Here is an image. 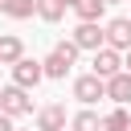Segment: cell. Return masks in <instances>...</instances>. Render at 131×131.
<instances>
[{"instance_id":"obj_20","label":"cell","mask_w":131,"mask_h":131,"mask_svg":"<svg viewBox=\"0 0 131 131\" xmlns=\"http://www.w3.org/2000/svg\"><path fill=\"white\" fill-rule=\"evenodd\" d=\"M102 4H119V0H102Z\"/></svg>"},{"instance_id":"obj_6","label":"cell","mask_w":131,"mask_h":131,"mask_svg":"<svg viewBox=\"0 0 131 131\" xmlns=\"http://www.w3.org/2000/svg\"><path fill=\"white\" fill-rule=\"evenodd\" d=\"M70 45L82 53V49H90V53H98L102 49V25H78L74 33H70Z\"/></svg>"},{"instance_id":"obj_15","label":"cell","mask_w":131,"mask_h":131,"mask_svg":"<svg viewBox=\"0 0 131 131\" xmlns=\"http://www.w3.org/2000/svg\"><path fill=\"white\" fill-rule=\"evenodd\" d=\"M70 131H102V123H98L94 111H78V115L70 119Z\"/></svg>"},{"instance_id":"obj_1","label":"cell","mask_w":131,"mask_h":131,"mask_svg":"<svg viewBox=\"0 0 131 131\" xmlns=\"http://www.w3.org/2000/svg\"><path fill=\"white\" fill-rule=\"evenodd\" d=\"M74 61H78V49H74L70 41H57V45L49 49V57L41 61V74H45V78H66Z\"/></svg>"},{"instance_id":"obj_16","label":"cell","mask_w":131,"mask_h":131,"mask_svg":"<svg viewBox=\"0 0 131 131\" xmlns=\"http://www.w3.org/2000/svg\"><path fill=\"white\" fill-rule=\"evenodd\" d=\"M0 131H16V123H12V119H4V115H0Z\"/></svg>"},{"instance_id":"obj_18","label":"cell","mask_w":131,"mask_h":131,"mask_svg":"<svg viewBox=\"0 0 131 131\" xmlns=\"http://www.w3.org/2000/svg\"><path fill=\"white\" fill-rule=\"evenodd\" d=\"M74 4H78V0H66V8H74Z\"/></svg>"},{"instance_id":"obj_11","label":"cell","mask_w":131,"mask_h":131,"mask_svg":"<svg viewBox=\"0 0 131 131\" xmlns=\"http://www.w3.org/2000/svg\"><path fill=\"white\" fill-rule=\"evenodd\" d=\"M74 12H78V25H98L102 12H106V4H102V0H78Z\"/></svg>"},{"instance_id":"obj_22","label":"cell","mask_w":131,"mask_h":131,"mask_svg":"<svg viewBox=\"0 0 131 131\" xmlns=\"http://www.w3.org/2000/svg\"><path fill=\"white\" fill-rule=\"evenodd\" d=\"M16 131H20V127H16Z\"/></svg>"},{"instance_id":"obj_13","label":"cell","mask_w":131,"mask_h":131,"mask_svg":"<svg viewBox=\"0 0 131 131\" xmlns=\"http://www.w3.org/2000/svg\"><path fill=\"white\" fill-rule=\"evenodd\" d=\"M33 16H41L45 25H57L66 16V0H37V12Z\"/></svg>"},{"instance_id":"obj_5","label":"cell","mask_w":131,"mask_h":131,"mask_svg":"<svg viewBox=\"0 0 131 131\" xmlns=\"http://www.w3.org/2000/svg\"><path fill=\"white\" fill-rule=\"evenodd\" d=\"M90 66H94L90 74H94L98 82H106V78L123 74V53H115V49H106V45H102V49L94 53V61H90Z\"/></svg>"},{"instance_id":"obj_3","label":"cell","mask_w":131,"mask_h":131,"mask_svg":"<svg viewBox=\"0 0 131 131\" xmlns=\"http://www.w3.org/2000/svg\"><path fill=\"white\" fill-rule=\"evenodd\" d=\"M102 45L115 49V53H127V49H131V20H127V16L106 20V25H102Z\"/></svg>"},{"instance_id":"obj_10","label":"cell","mask_w":131,"mask_h":131,"mask_svg":"<svg viewBox=\"0 0 131 131\" xmlns=\"http://www.w3.org/2000/svg\"><path fill=\"white\" fill-rule=\"evenodd\" d=\"M20 57H25V41L16 33H4L0 37V66H16Z\"/></svg>"},{"instance_id":"obj_12","label":"cell","mask_w":131,"mask_h":131,"mask_svg":"<svg viewBox=\"0 0 131 131\" xmlns=\"http://www.w3.org/2000/svg\"><path fill=\"white\" fill-rule=\"evenodd\" d=\"M98 123H102V131H131V115H127V106H115V111H106Z\"/></svg>"},{"instance_id":"obj_19","label":"cell","mask_w":131,"mask_h":131,"mask_svg":"<svg viewBox=\"0 0 131 131\" xmlns=\"http://www.w3.org/2000/svg\"><path fill=\"white\" fill-rule=\"evenodd\" d=\"M4 4H8V0H0V12H4Z\"/></svg>"},{"instance_id":"obj_17","label":"cell","mask_w":131,"mask_h":131,"mask_svg":"<svg viewBox=\"0 0 131 131\" xmlns=\"http://www.w3.org/2000/svg\"><path fill=\"white\" fill-rule=\"evenodd\" d=\"M123 74H131V49L123 53Z\"/></svg>"},{"instance_id":"obj_2","label":"cell","mask_w":131,"mask_h":131,"mask_svg":"<svg viewBox=\"0 0 131 131\" xmlns=\"http://www.w3.org/2000/svg\"><path fill=\"white\" fill-rule=\"evenodd\" d=\"M0 115L16 123V119L33 115V98H29L25 90H16V86H4V90H0Z\"/></svg>"},{"instance_id":"obj_8","label":"cell","mask_w":131,"mask_h":131,"mask_svg":"<svg viewBox=\"0 0 131 131\" xmlns=\"http://www.w3.org/2000/svg\"><path fill=\"white\" fill-rule=\"evenodd\" d=\"M102 94H106L115 106H127V102H131V74H115V78H106V82H102Z\"/></svg>"},{"instance_id":"obj_7","label":"cell","mask_w":131,"mask_h":131,"mask_svg":"<svg viewBox=\"0 0 131 131\" xmlns=\"http://www.w3.org/2000/svg\"><path fill=\"white\" fill-rule=\"evenodd\" d=\"M74 98L90 111V106H94L98 98H106V94H102V82H98L94 74H82V78H74Z\"/></svg>"},{"instance_id":"obj_4","label":"cell","mask_w":131,"mask_h":131,"mask_svg":"<svg viewBox=\"0 0 131 131\" xmlns=\"http://www.w3.org/2000/svg\"><path fill=\"white\" fill-rule=\"evenodd\" d=\"M8 70H12V86H16V90H25V94H29V90L45 78L37 57H20V61H16V66H8Z\"/></svg>"},{"instance_id":"obj_21","label":"cell","mask_w":131,"mask_h":131,"mask_svg":"<svg viewBox=\"0 0 131 131\" xmlns=\"http://www.w3.org/2000/svg\"><path fill=\"white\" fill-rule=\"evenodd\" d=\"M127 20H131V16H127Z\"/></svg>"},{"instance_id":"obj_9","label":"cell","mask_w":131,"mask_h":131,"mask_svg":"<svg viewBox=\"0 0 131 131\" xmlns=\"http://www.w3.org/2000/svg\"><path fill=\"white\" fill-rule=\"evenodd\" d=\"M37 131H66V106L61 102H49L37 111Z\"/></svg>"},{"instance_id":"obj_14","label":"cell","mask_w":131,"mask_h":131,"mask_svg":"<svg viewBox=\"0 0 131 131\" xmlns=\"http://www.w3.org/2000/svg\"><path fill=\"white\" fill-rule=\"evenodd\" d=\"M33 12H37V0H8L4 4V16L8 20H29Z\"/></svg>"}]
</instances>
